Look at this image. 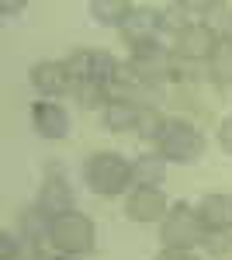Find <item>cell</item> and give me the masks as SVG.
<instances>
[{
    "label": "cell",
    "instance_id": "obj_1",
    "mask_svg": "<svg viewBox=\"0 0 232 260\" xmlns=\"http://www.w3.org/2000/svg\"><path fill=\"white\" fill-rule=\"evenodd\" d=\"M83 180L101 198H118L132 184V163L118 153H94L83 163Z\"/></svg>",
    "mask_w": 232,
    "mask_h": 260
},
{
    "label": "cell",
    "instance_id": "obj_2",
    "mask_svg": "<svg viewBox=\"0 0 232 260\" xmlns=\"http://www.w3.org/2000/svg\"><path fill=\"white\" fill-rule=\"evenodd\" d=\"M49 243L56 246L62 257H87V253H94V243H97L94 222L87 219L83 212H66V215L52 219Z\"/></svg>",
    "mask_w": 232,
    "mask_h": 260
},
{
    "label": "cell",
    "instance_id": "obj_3",
    "mask_svg": "<svg viewBox=\"0 0 232 260\" xmlns=\"http://www.w3.org/2000/svg\"><path fill=\"white\" fill-rule=\"evenodd\" d=\"M205 222L197 215V208L191 205H170V212H167V219L159 222V240L167 250H194V246H201L205 240Z\"/></svg>",
    "mask_w": 232,
    "mask_h": 260
},
{
    "label": "cell",
    "instance_id": "obj_4",
    "mask_svg": "<svg viewBox=\"0 0 232 260\" xmlns=\"http://www.w3.org/2000/svg\"><path fill=\"white\" fill-rule=\"evenodd\" d=\"M156 153L167 163H194L205 153V136L184 118H167L163 136L156 142Z\"/></svg>",
    "mask_w": 232,
    "mask_h": 260
},
{
    "label": "cell",
    "instance_id": "obj_5",
    "mask_svg": "<svg viewBox=\"0 0 232 260\" xmlns=\"http://www.w3.org/2000/svg\"><path fill=\"white\" fill-rule=\"evenodd\" d=\"M128 66L136 70L139 77L146 83H153V87H159L163 90V83L174 80V52L163 45V42H142V45H132V59H128Z\"/></svg>",
    "mask_w": 232,
    "mask_h": 260
},
{
    "label": "cell",
    "instance_id": "obj_6",
    "mask_svg": "<svg viewBox=\"0 0 232 260\" xmlns=\"http://www.w3.org/2000/svg\"><path fill=\"white\" fill-rule=\"evenodd\" d=\"M73 205H77V194H73L70 180H66V174H62V167H59V163H49V177L42 180L35 208L52 222V219H59V215H66V212H77Z\"/></svg>",
    "mask_w": 232,
    "mask_h": 260
},
{
    "label": "cell",
    "instance_id": "obj_7",
    "mask_svg": "<svg viewBox=\"0 0 232 260\" xmlns=\"http://www.w3.org/2000/svg\"><path fill=\"white\" fill-rule=\"evenodd\" d=\"M215 45H218V35H215L205 21H194L191 28H184V31L174 39L170 52H174L177 62H191V66H197V62L212 59Z\"/></svg>",
    "mask_w": 232,
    "mask_h": 260
},
{
    "label": "cell",
    "instance_id": "obj_8",
    "mask_svg": "<svg viewBox=\"0 0 232 260\" xmlns=\"http://www.w3.org/2000/svg\"><path fill=\"white\" fill-rule=\"evenodd\" d=\"M31 128H35L45 142H62L73 132V121H70V111H66L59 101L42 98V101L31 104Z\"/></svg>",
    "mask_w": 232,
    "mask_h": 260
},
{
    "label": "cell",
    "instance_id": "obj_9",
    "mask_svg": "<svg viewBox=\"0 0 232 260\" xmlns=\"http://www.w3.org/2000/svg\"><path fill=\"white\" fill-rule=\"evenodd\" d=\"M167 212H170V201L163 194V187H132L128 198H125V215L139 225L163 222Z\"/></svg>",
    "mask_w": 232,
    "mask_h": 260
},
{
    "label": "cell",
    "instance_id": "obj_10",
    "mask_svg": "<svg viewBox=\"0 0 232 260\" xmlns=\"http://www.w3.org/2000/svg\"><path fill=\"white\" fill-rule=\"evenodd\" d=\"M28 83H31L45 101H52V98L66 94V90L73 87V77H70L66 62H59V59H39V62H31V70H28Z\"/></svg>",
    "mask_w": 232,
    "mask_h": 260
},
{
    "label": "cell",
    "instance_id": "obj_11",
    "mask_svg": "<svg viewBox=\"0 0 232 260\" xmlns=\"http://www.w3.org/2000/svg\"><path fill=\"white\" fill-rule=\"evenodd\" d=\"M159 31H163V11H156L149 4H136V11L121 24V39L128 42V49L142 45V42H153Z\"/></svg>",
    "mask_w": 232,
    "mask_h": 260
},
{
    "label": "cell",
    "instance_id": "obj_12",
    "mask_svg": "<svg viewBox=\"0 0 232 260\" xmlns=\"http://www.w3.org/2000/svg\"><path fill=\"white\" fill-rule=\"evenodd\" d=\"M197 215H201L208 233H229L232 229V194H222V191L205 194L201 205H197Z\"/></svg>",
    "mask_w": 232,
    "mask_h": 260
},
{
    "label": "cell",
    "instance_id": "obj_13",
    "mask_svg": "<svg viewBox=\"0 0 232 260\" xmlns=\"http://www.w3.org/2000/svg\"><path fill=\"white\" fill-rule=\"evenodd\" d=\"M167 180V160L159 153H142L132 160V184L136 187H159Z\"/></svg>",
    "mask_w": 232,
    "mask_h": 260
},
{
    "label": "cell",
    "instance_id": "obj_14",
    "mask_svg": "<svg viewBox=\"0 0 232 260\" xmlns=\"http://www.w3.org/2000/svg\"><path fill=\"white\" fill-rule=\"evenodd\" d=\"M87 11H90V18L97 24H108V28H118L121 31V24L136 11V4H128V0H90Z\"/></svg>",
    "mask_w": 232,
    "mask_h": 260
},
{
    "label": "cell",
    "instance_id": "obj_15",
    "mask_svg": "<svg viewBox=\"0 0 232 260\" xmlns=\"http://www.w3.org/2000/svg\"><path fill=\"white\" fill-rule=\"evenodd\" d=\"M139 108L132 104H125V101H108V108H104V125H108V132H136L139 125Z\"/></svg>",
    "mask_w": 232,
    "mask_h": 260
},
{
    "label": "cell",
    "instance_id": "obj_16",
    "mask_svg": "<svg viewBox=\"0 0 232 260\" xmlns=\"http://www.w3.org/2000/svg\"><path fill=\"white\" fill-rule=\"evenodd\" d=\"M208 73H212L215 83L232 87V35H229V39H218L212 59H208Z\"/></svg>",
    "mask_w": 232,
    "mask_h": 260
},
{
    "label": "cell",
    "instance_id": "obj_17",
    "mask_svg": "<svg viewBox=\"0 0 232 260\" xmlns=\"http://www.w3.org/2000/svg\"><path fill=\"white\" fill-rule=\"evenodd\" d=\"M73 94H77L80 108L83 111H94V108H108V101H111V94H108V87H101V83L94 80H83V83H73Z\"/></svg>",
    "mask_w": 232,
    "mask_h": 260
},
{
    "label": "cell",
    "instance_id": "obj_18",
    "mask_svg": "<svg viewBox=\"0 0 232 260\" xmlns=\"http://www.w3.org/2000/svg\"><path fill=\"white\" fill-rule=\"evenodd\" d=\"M205 24L218 39H229L232 35V0H212V7L205 14Z\"/></svg>",
    "mask_w": 232,
    "mask_h": 260
},
{
    "label": "cell",
    "instance_id": "obj_19",
    "mask_svg": "<svg viewBox=\"0 0 232 260\" xmlns=\"http://www.w3.org/2000/svg\"><path fill=\"white\" fill-rule=\"evenodd\" d=\"M163 125H167V115H159V111H142L139 115V125H136V136L142 142H159V136H163Z\"/></svg>",
    "mask_w": 232,
    "mask_h": 260
},
{
    "label": "cell",
    "instance_id": "obj_20",
    "mask_svg": "<svg viewBox=\"0 0 232 260\" xmlns=\"http://www.w3.org/2000/svg\"><path fill=\"white\" fill-rule=\"evenodd\" d=\"M90 66H94V49H77V52H70V59H66V70H70L73 83L90 80Z\"/></svg>",
    "mask_w": 232,
    "mask_h": 260
},
{
    "label": "cell",
    "instance_id": "obj_21",
    "mask_svg": "<svg viewBox=\"0 0 232 260\" xmlns=\"http://www.w3.org/2000/svg\"><path fill=\"white\" fill-rule=\"evenodd\" d=\"M194 21L187 18V7H184V4H167V7H163V31H170V35H180V31H184V28H191Z\"/></svg>",
    "mask_w": 232,
    "mask_h": 260
},
{
    "label": "cell",
    "instance_id": "obj_22",
    "mask_svg": "<svg viewBox=\"0 0 232 260\" xmlns=\"http://www.w3.org/2000/svg\"><path fill=\"white\" fill-rule=\"evenodd\" d=\"M201 246H205L208 257H225L232 250V233H205Z\"/></svg>",
    "mask_w": 232,
    "mask_h": 260
},
{
    "label": "cell",
    "instance_id": "obj_23",
    "mask_svg": "<svg viewBox=\"0 0 232 260\" xmlns=\"http://www.w3.org/2000/svg\"><path fill=\"white\" fill-rule=\"evenodd\" d=\"M0 260H21V233H0Z\"/></svg>",
    "mask_w": 232,
    "mask_h": 260
},
{
    "label": "cell",
    "instance_id": "obj_24",
    "mask_svg": "<svg viewBox=\"0 0 232 260\" xmlns=\"http://www.w3.org/2000/svg\"><path fill=\"white\" fill-rule=\"evenodd\" d=\"M218 146H222V153L232 156V115L218 121Z\"/></svg>",
    "mask_w": 232,
    "mask_h": 260
},
{
    "label": "cell",
    "instance_id": "obj_25",
    "mask_svg": "<svg viewBox=\"0 0 232 260\" xmlns=\"http://www.w3.org/2000/svg\"><path fill=\"white\" fill-rule=\"evenodd\" d=\"M24 7H28V0H0V14L4 18H18Z\"/></svg>",
    "mask_w": 232,
    "mask_h": 260
},
{
    "label": "cell",
    "instance_id": "obj_26",
    "mask_svg": "<svg viewBox=\"0 0 232 260\" xmlns=\"http://www.w3.org/2000/svg\"><path fill=\"white\" fill-rule=\"evenodd\" d=\"M156 260H197V257H194L191 250H167V246H163Z\"/></svg>",
    "mask_w": 232,
    "mask_h": 260
},
{
    "label": "cell",
    "instance_id": "obj_27",
    "mask_svg": "<svg viewBox=\"0 0 232 260\" xmlns=\"http://www.w3.org/2000/svg\"><path fill=\"white\" fill-rule=\"evenodd\" d=\"M49 260H70V257H49Z\"/></svg>",
    "mask_w": 232,
    "mask_h": 260
}]
</instances>
